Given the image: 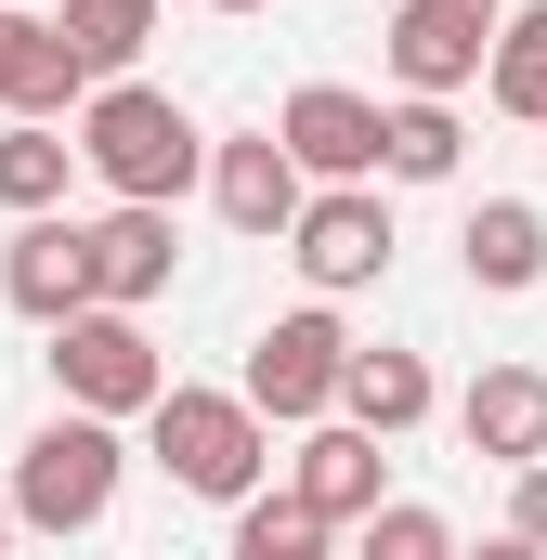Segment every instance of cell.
<instances>
[{"mask_svg":"<svg viewBox=\"0 0 547 560\" xmlns=\"http://www.w3.org/2000/svg\"><path fill=\"white\" fill-rule=\"evenodd\" d=\"M79 156L105 170V196H118V209H170V196L209 170V131H196L170 92H143V79H105V92L79 105Z\"/></svg>","mask_w":547,"mask_h":560,"instance_id":"obj_1","label":"cell"},{"mask_svg":"<svg viewBox=\"0 0 547 560\" xmlns=\"http://www.w3.org/2000/svg\"><path fill=\"white\" fill-rule=\"evenodd\" d=\"M143 443H156V469H170L183 495H209V509H248L261 469H274V418L248 392H196V378H170V405L143 418Z\"/></svg>","mask_w":547,"mask_h":560,"instance_id":"obj_2","label":"cell"},{"mask_svg":"<svg viewBox=\"0 0 547 560\" xmlns=\"http://www.w3.org/2000/svg\"><path fill=\"white\" fill-rule=\"evenodd\" d=\"M118 469H131V443H118V418H66L26 430V456H13V522L26 535H92L105 509H118Z\"/></svg>","mask_w":547,"mask_h":560,"instance_id":"obj_3","label":"cell"},{"mask_svg":"<svg viewBox=\"0 0 547 560\" xmlns=\"http://www.w3.org/2000/svg\"><path fill=\"white\" fill-rule=\"evenodd\" d=\"M339 378H352V339H339V313L313 300V313H274L261 339H248V405H261L274 430H326L339 418Z\"/></svg>","mask_w":547,"mask_h":560,"instance_id":"obj_4","label":"cell"},{"mask_svg":"<svg viewBox=\"0 0 547 560\" xmlns=\"http://www.w3.org/2000/svg\"><path fill=\"white\" fill-rule=\"evenodd\" d=\"M53 392H66L79 418H156V405H170V365H156L143 313H79V326H53Z\"/></svg>","mask_w":547,"mask_h":560,"instance_id":"obj_5","label":"cell"},{"mask_svg":"<svg viewBox=\"0 0 547 560\" xmlns=\"http://www.w3.org/2000/svg\"><path fill=\"white\" fill-rule=\"evenodd\" d=\"M496 39H509V0H405L392 13V79L417 105H456L469 79H496Z\"/></svg>","mask_w":547,"mask_h":560,"instance_id":"obj_6","label":"cell"},{"mask_svg":"<svg viewBox=\"0 0 547 560\" xmlns=\"http://www.w3.org/2000/svg\"><path fill=\"white\" fill-rule=\"evenodd\" d=\"M0 300L26 313V326H79V313H105V287H92V222H13V248H0Z\"/></svg>","mask_w":547,"mask_h":560,"instance_id":"obj_7","label":"cell"},{"mask_svg":"<svg viewBox=\"0 0 547 560\" xmlns=\"http://www.w3.org/2000/svg\"><path fill=\"white\" fill-rule=\"evenodd\" d=\"M287 261L326 287V300H339V287H379V275H392V209H379V183H326V196L300 209Z\"/></svg>","mask_w":547,"mask_h":560,"instance_id":"obj_8","label":"cell"},{"mask_svg":"<svg viewBox=\"0 0 547 560\" xmlns=\"http://www.w3.org/2000/svg\"><path fill=\"white\" fill-rule=\"evenodd\" d=\"M209 209H222L235 235H300L313 170H300L274 131H222V143H209Z\"/></svg>","mask_w":547,"mask_h":560,"instance_id":"obj_9","label":"cell"},{"mask_svg":"<svg viewBox=\"0 0 547 560\" xmlns=\"http://www.w3.org/2000/svg\"><path fill=\"white\" fill-rule=\"evenodd\" d=\"M379 131H392V105H365V92H339V79L287 92V118H274V143H287L313 183H379Z\"/></svg>","mask_w":547,"mask_h":560,"instance_id":"obj_10","label":"cell"},{"mask_svg":"<svg viewBox=\"0 0 547 560\" xmlns=\"http://www.w3.org/2000/svg\"><path fill=\"white\" fill-rule=\"evenodd\" d=\"M379 469H392V456H379V430L326 418V430H300V456H287V495H300V509L339 535V522H379V509H392V495H379Z\"/></svg>","mask_w":547,"mask_h":560,"instance_id":"obj_11","label":"cell"},{"mask_svg":"<svg viewBox=\"0 0 547 560\" xmlns=\"http://www.w3.org/2000/svg\"><path fill=\"white\" fill-rule=\"evenodd\" d=\"M105 79L79 66V39H66V13H13L0 26V105L13 118H66V105H92Z\"/></svg>","mask_w":547,"mask_h":560,"instance_id":"obj_12","label":"cell"},{"mask_svg":"<svg viewBox=\"0 0 547 560\" xmlns=\"http://www.w3.org/2000/svg\"><path fill=\"white\" fill-rule=\"evenodd\" d=\"M456 430H469V456L535 469L547 456V365H482V378L456 392Z\"/></svg>","mask_w":547,"mask_h":560,"instance_id":"obj_13","label":"cell"},{"mask_svg":"<svg viewBox=\"0 0 547 560\" xmlns=\"http://www.w3.org/2000/svg\"><path fill=\"white\" fill-rule=\"evenodd\" d=\"M170 209H105L92 222V287H105V313H143L156 287H170Z\"/></svg>","mask_w":547,"mask_h":560,"instance_id":"obj_14","label":"cell"},{"mask_svg":"<svg viewBox=\"0 0 547 560\" xmlns=\"http://www.w3.org/2000/svg\"><path fill=\"white\" fill-rule=\"evenodd\" d=\"M456 248H469V287H496V300H522V287L547 275V209H535V196H482Z\"/></svg>","mask_w":547,"mask_h":560,"instance_id":"obj_15","label":"cell"},{"mask_svg":"<svg viewBox=\"0 0 547 560\" xmlns=\"http://www.w3.org/2000/svg\"><path fill=\"white\" fill-rule=\"evenodd\" d=\"M79 170H92V156L53 131V118H13V131H0V209H13V222H53Z\"/></svg>","mask_w":547,"mask_h":560,"instance_id":"obj_16","label":"cell"},{"mask_svg":"<svg viewBox=\"0 0 547 560\" xmlns=\"http://www.w3.org/2000/svg\"><path fill=\"white\" fill-rule=\"evenodd\" d=\"M339 418L379 430V443H405L417 418H430V365L417 352H352V378H339Z\"/></svg>","mask_w":547,"mask_h":560,"instance_id":"obj_17","label":"cell"},{"mask_svg":"<svg viewBox=\"0 0 547 560\" xmlns=\"http://www.w3.org/2000/svg\"><path fill=\"white\" fill-rule=\"evenodd\" d=\"M379 183H456V105H392V131H379Z\"/></svg>","mask_w":547,"mask_h":560,"instance_id":"obj_18","label":"cell"},{"mask_svg":"<svg viewBox=\"0 0 547 560\" xmlns=\"http://www.w3.org/2000/svg\"><path fill=\"white\" fill-rule=\"evenodd\" d=\"M66 39L92 79H131V52L156 39V0H66Z\"/></svg>","mask_w":547,"mask_h":560,"instance_id":"obj_19","label":"cell"},{"mask_svg":"<svg viewBox=\"0 0 547 560\" xmlns=\"http://www.w3.org/2000/svg\"><path fill=\"white\" fill-rule=\"evenodd\" d=\"M482 92H496V118H535V131H547V0H535V13H509V39H496V79H482Z\"/></svg>","mask_w":547,"mask_h":560,"instance_id":"obj_20","label":"cell"},{"mask_svg":"<svg viewBox=\"0 0 547 560\" xmlns=\"http://www.w3.org/2000/svg\"><path fill=\"white\" fill-rule=\"evenodd\" d=\"M352 560H469V548H456V522H443V509L392 495L379 522H352Z\"/></svg>","mask_w":547,"mask_h":560,"instance_id":"obj_21","label":"cell"},{"mask_svg":"<svg viewBox=\"0 0 547 560\" xmlns=\"http://www.w3.org/2000/svg\"><path fill=\"white\" fill-rule=\"evenodd\" d=\"M235 560H326V522L300 495H248L235 509Z\"/></svg>","mask_w":547,"mask_h":560,"instance_id":"obj_22","label":"cell"},{"mask_svg":"<svg viewBox=\"0 0 547 560\" xmlns=\"http://www.w3.org/2000/svg\"><path fill=\"white\" fill-rule=\"evenodd\" d=\"M509 535H535V548H547V456L522 469V495H509Z\"/></svg>","mask_w":547,"mask_h":560,"instance_id":"obj_23","label":"cell"},{"mask_svg":"<svg viewBox=\"0 0 547 560\" xmlns=\"http://www.w3.org/2000/svg\"><path fill=\"white\" fill-rule=\"evenodd\" d=\"M469 560H547V548H535V535H482Z\"/></svg>","mask_w":547,"mask_h":560,"instance_id":"obj_24","label":"cell"},{"mask_svg":"<svg viewBox=\"0 0 547 560\" xmlns=\"http://www.w3.org/2000/svg\"><path fill=\"white\" fill-rule=\"evenodd\" d=\"M196 13H261V0H196Z\"/></svg>","mask_w":547,"mask_h":560,"instance_id":"obj_25","label":"cell"},{"mask_svg":"<svg viewBox=\"0 0 547 560\" xmlns=\"http://www.w3.org/2000/svg\"><path fill=\"white\" fill-rule=\"evenodd\" d=\"M0 560H13V495H0Z\"/></svg>","mask_w":547,"mask_h":560,"instance_id":"obj_26","label":"cell"},{"mask_svg":"<svg viewBox=\"0 0 547 560\" xmlns=\"http://www.w3.org/2000/svg\"><path fill=\"white\" fill-rule=\"evenodd\" d=\"M0 26H13V0H0Z\"/></svg>","mask_w":547,"mask_h":560,"instance_id":"obj_27","label":"cell"},{"mask_svg":"<svg viewBox=\"0 0 547 560\" xmlns=\"http://www.w3.org/2000/svg\"><path fill=\"white\" fill-rule=\"evenodd\" d=\"M13 13H26V0H13Z\"/></svg>","mask_w":547,"mask_h":560,"instance_id":"obj_28","label":"cell"}]
</instances>
